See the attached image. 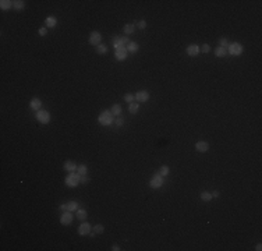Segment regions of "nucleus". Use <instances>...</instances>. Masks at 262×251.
Listing matches in <instances>:
<instances>
[{
	"instance_id": "obj_1",
	"label": "nucleus",
	"mask_w": 262,
	"mask_h": 251,
	"mask_svg": "<svg viewBox=\"0 0 262 251\" xmlns=\"http://www.w3.org/2000/svg\"><path fill=\"white\" fill-rule=\"evenodd\" d=\"M80 174L78 173H75V172H71V173H68V176L66 177V186H68V187H75V186H78L80 184Z\"/></svg>"
},
{
	"instance_id": "obj_2",
	"label": "nucleus",
	"mask_w": 262,
	"mask_h": 251,
	"mask_svg": "<svg viewBox=\"0 0 262 251\" xmlns=\"http://www.w3.org/2000/svg\"><path fill=\"white\" fill-rule=\"evenodd\" d=\"M99 123L102 126H110L113 123V115H112V112H109V110H103L102 113H100L99 116Z\"/></svg>"
},
{
	"instance_id": "obj_3",
	"label": "nucleus",
	"mask_w": 262,
	"mask_h": 251,
	"mask_svg": "<svg viewBox=\"0 0 262 251\" xmlns=\"http://www.w3.org/2000/svg\"><path fill=\"white\" fill-rule=\"evenodd\" d=\"M36 120H38L39 123H42V124H47V123L50 121V115H49V112H46V110H38V112H36Z\"/></svg>"
},
{
	"instance_id": "obj_4",
	"label": "nucleus",
	"mask_w": 262,
	"mask_h": 251,
	"mask_svg": "<svg viewBox=\"0 0 262 251\" xmlns=\"http://www.w3.org/2000/svg\"><path fill=\"white\" fill-rule=\"evenodd\" d=\"M162 184H163V176H160L159 173L154 174V176H152V179H151V181H149V186H151L152 188L162 187Z\"/></svg>"
},
{
	"instance_id": "obj_5",
	"label": "nucleus",
	"mask_w": 262,
	"mask_h": 251,
	"mask_svg": "<svg viewBox=\"0 0 262 251\" xmlns=\"http://www.w3.org/2000/svg\"><path fill=\"white\" fill-rule=\"evenodd\" d=\"M229 52H230V54L240 56V54L243 53V46L240 45V43H237V42H234V43H230V45H229Z\"/></svg>"
},
{
	"instance_id": "obj_6",
	"label": "nucleus",
	"mask_w": 262,
	"mask_h": 251,
	"mask_svg": "<svg viewBox=\"0 0 262 251\" xmlns=\"http://www.w3.org/2000/svg\"><path fill=\"white\" fill-rule=\"evenodd\" d=\"M100 41H102V36L98 31H93L91 32L89 35V43L91 45H95V46H99L100 45Z\"/></svg>"
},
{
	"instance_id": "obj_7",
	"label": "nucleus",
	"mask_w": 262,
	"mask_h": 251,
	"mask_svg": "<svg viewBox=\"0 0 262 251\" xmlns=\"http://www.w3.org/2000/svg\"><path fill=\"white\" fill-rule=\"evenodd\" d=\"M135 99H137V102H139V103L146 102V100L149 99V94H148L146 91H139V92H137Z\"/></svg>"
},
{
	"instance_id": "obj_8",
	"label": "nucleus",
	"mask_w": 262,
	"mask_h": 251,
	"mask_svg": "<svg viewBox=\"0 0 262 251\" xmlns=\"http://www.w3.org/2000/svg\"><path fill=\"white\" fill-rule=\"evenodd\" d=\"M60 222H62V225H70L72 222V215L70 211H66L63 215H62V218H60Z\"/></svg>"
},
{
	"instance_id": "obj_9",
	"label": "nucleus",
	"mask_w": 262,
	"mask_h": 251,
	"mask_svg": "<svg viewBox=\"0 0 262 251\" xmlns=\"http://www.w3.org/2000/svg\"><path fill=\"white\" fill-rule=\"evenodd\" d=\"M195 149L198 152H206L209 149V144L206 141H198V142L195 144Z\"/></svg>"
},
{
	"instance_id": "obj_10",
	"label": "nucleus",
	"mask_w": 262,
	"mask_h": 251,
	"mask_svg": "<svg viewBox=\"0 0 262 251\" xmlns=\"http://www.w3.org/2000/svg\"><path fill=\"white\" fill-rule=\"evenodd\" d=\"M91 232V225L87 222V223H82L80 225V227H78V234H81V236H87V234H89Z\"/></svg>"
},
{
	"instance_id": "obj_11",
	"label": "nucleus",
	"mask_w": 262,
	"mask_h": 251,
	"mask_svg": "<svg viewBox=\"0 0 262 251\" xmlns=\"http://www.w3.org/2000/svg\"><path fill=\"white\" fill-rule=\"evenodd\" d=\"M199 52H201V49H199L198 45H190L187 47V54L188 56H197Z\"/></svg>"
},
{
	"instance_id": "obj_12",
	"label": "nucleus",
	"mask_w": 262,
	"mask_h": 251,
	"mask_svg": "<svg viewBox=\"0 0 262 251\" xmlns=\"http://www.w3.org/2000/svg\"><path fill=\"white\" fill-rule=\"evenodd\" d=\"M31 109H35V110H41V108H42V100L39 98H34L31 99Z\"/></svg>"
},
{
	"instance_id": "obj_13",
	"label": "nucleus",
	"mask_w": 262,
	"mask_h": 251,
	"mask_svg": "<svg viewBox=\"0 0 262 251\" xmlns=\"http://www.w3.org/2000/svg\"><path fill=\"white\" fill-rule=\"evenodd\" d=\"M77 165L74 163V162H71V161H67L66 163H64V170H67L68 173H71V172H75L77 170Z\"/></svg>"
},
{
	"instance_id": "obj_14",
	"label": "nucleus",
	"mask_w": 262,
	"mask_h": 251,
	"mask_svg": "<svg viewBox=\"0 0 262 251\" xmlns=\"http://www.w3.org/2000/svg\"><path fill=\"white\" fill-rule=\"evenodd\" d=\"M113 47H114L116 50H121V49H126V46L121 43V41H120V38H118V36H114V38H113Z\"/></svg>"
},
{
	"instance_id": "obj_15",
	"label": "nucleus",
	"mask_w": 262,
	"mask_h": 251,
	"mask_svg": "<svg viewBox=\"0 0 262 251\" xmlns=\"http://www.w3.org/2000/svg\"><path fill=\"white\" fill-rule=\"evenodd\" d=\"M126 57H127V49L116 50V59H117V60L123 62V60H126Z\"/></svg>"
},
{
	"instance_id": "obj_16",
	"label": "nucleus",
	"mask_w": 262,
	"mask_h": 251,
	"mask_svg": "<svg viewBox=\"0 0 262 251\" xmlns=\"http://www.w3.org/2000/svg\"><path fill=\"white\" fill-rule=\"evenodd\" d=\"M45 24H46V27L54 28V27H56V24H57V20H56L54 17H47L45 20Z\"/></svg>"
},
{
	"instance_id": "obj_17",
	"label": "nucleus",
	"mask_w": 262,
	"mask_h": 251,
	"mask_svg": "<svg viewBox=\"0 0 262 251\" xmlns=\"http://www.w3.org/2000/svg\"><path fill=\"white\" fill-rule=\"evenodd\" d=\"M126 49H127V52L135 53L137 50H138V43H135V42H130V43L126 46Z\"/></svg>"
},
{
	"instance_id": "obj_18",
	"label": "nucleus",
	"mask_w": 262,
	"mask_h": 251,
	"mask_svg": "<svg viewBox=\"0 0 262 251\" xmlns=\"http://www.w3.org/2000/svg\"><path fill=\"white\" fill-rule=\"evenodd\" d=\"M215 54H216L217 57H225V56L227 54V49H225V47H220V46H219V47H216V49H215Z\"/></svg>"
},
{
	"instance_id": "obj_19",
	"label": "nucleus",
	"mask_w": 262,
	"mask_h": 251,
	"mask_svg": "<svg viewBox=\"0 0 262 251\" xmlns=\"http://www.w3.org/2000/svg\"><path fill=\"white\" fill-rule=\"evenodd\" d=\"M134 31H135L134 24H127V25H124V34H126V35H131V34H134Z\"/></svg>"
},
{
	"instance_id": "obj_20",
	"label": "nucleus",
	"mask_w": 262,
	"mask_h": 251,
	"mask_svg": "<svg viewBox=\"0 0 262 251\" xmlns=\"http://www.w3.org/2000/svg\"><path fill=\"white\" fill-rule=\"evenodd\" d=\"M138 109H139V105H138V103H134V102H131V103L128 105V112H130L131 115H135L137 112H138Z\"/></svg>"
},
{
	"instance_id": "obj_21",
	"label": "nucleus",
	"mask_w": 262,
	"mask_h": 251,
	"mask_svg": "<svg viewBox=\"0 0 262 251\" xmlns=\"http://www.w3.org/2000/svg\"><path fill=\"white\" fill-rule=\"evenodd\" d=\"M66 205H67V211H70V212H74V211L78 209V204H77L75 201H70V202H67Z\"/></svg>"
},
{
	"instance_id": "obj_22",
	"label": "nucleus",
	"mask_w": 262,
	"mask_h": 251,
	"mask_svg": "<svg viewBox=\"0 0 262 251\" xmlns=\"http://www.w3.org/2000/svg\"><path fill=\"white\" fill-rule=\"evenodd\" d=\"M0 7H1V10H9L10 7H13V1H10V0H1L0 1Z\"/></svg>"
},
{
	"instance_id": "obj_23",
	"label": "nucleus",
	"mask_w": 262,
	"mask_h": 251,
	"mask_svg": "<svg viewBox=\"0 0 262 251\" xmlns=\"http://www.w3.org/2000/svg\"><path fill=\"white\" fill-rule=\"evenodd\" d=\"M24 6H25V3L22 1V0H16V1H13V7L16 10H22L24 9Z\"/></svg>"
},
{
	"instance_id": "obj_24",
	"label": "nucleus",
	"mask_w": 262,
	"mask_h": 251,
	"mask_svg": "<svg viewBox=\"0 0 262 251\" xmlns=\"http://www.w3.org/2000/svg\"><path fill=\"white\" fill-rule=\"evenodd\" d=\"M112 115L113 116H120L121 115V106H118V105H113V108H112Z\"/></svg>"
},
{
	"instance_id": "obj_25",
	"label": "nucleus",
	"mask_w": 262,
	"mask_h": 251,
	"mask_svg": "<svg viewBox=\"0 0 262 251\" xmlns=\"http://www.w3.org/2000/svg\"><path fill=\"white\" fill-rule=\"evenodd\" d=\"M87 211L85 209H77V218L80 219V220H84V219H87Z\"/></svg>"
},
{
	"instance_id": "obj_26",
	"label": "nucleus",
	"mask_w": 262,
	"mask_h": 251,
	"mask_svg": "<svg viewBox=\"0 0 262 251\" xmlns=\"http://www.w3.org/2000/svg\"><path fill=\"white\" fill-rule=\"evenodd\" d=\"M201 199L202 201H211L212 199V194L209 191H202L201 193Z\"/></svg>"
},
{
	"instance_id": "obj_27",
	"label": "nucleus",
	"mask_w": 262,
	"mask_h": 251,
	"mask_svg": "<svg viewBox=\"0 0 262 251\" xmlns=\"http://www.w3.org/2000/svg\"><path fill=\"white\" fill-rule=\"evenodd\" d=\"M87 172H88V169H87V166H85V165H80V166L77 168V173H78L80 176H85V174H87Z\"/></svg>"
},
{
	"instance_id": "obj_28",
	"label": "nucleus",
	"mask_w": 262,
	"mask_h": 251,
	"mask_svg": "<svg viewBox=\"0 0 262 251\" xmlns=\"http://www.w3.org/2000/svg\"><path fill=\"white\" fill-rule=\"evenodd\" d=\"M229 45H230V42H229V39H226V38H223V39L219 41V46L220 47H225L226 49V47H229Z\"/></svg>"
},
{
	"instance_id": "obj_29",
	"label": "nucleus",
	"mask_w": 262,
	"mask_h": 251,
	"mask_svg": "<svg viewBox=\"0 0 262 251\" xmlns=\"http://www.w3.org/2000/svg\"><path fill=\"white\" fill-rule=\"evenodd\" d=\"M96 52H98L99 54H105L106 52H108V47H106L105 45H99L98 47H96Z\"/></svg>"
},
{
	"instance_id": "obj_30",
	"label": "nucleus",
	"mask_w": 262,
	"mask_h": 251,
	"mask_svg": "<svg viewBox=\"0 0 262 251\" xmlns=\"http://www.w3.org/2000/svg\"><path fill=\"white\" fill-rule=\"evenodd\" d=\"M134 99H135V96H134V95H131V94H127V95H124V100H126V102H128V103L134 102Z\"/></svg>"
},
{
	"instance_id": "obj_31",
	"label": "nucleus",
	"mask_w": 262,
	"mask_h": 251,
	"mask_svg": "<svg viewBox=\"0 0 262 251\" xmlns=\"http://www.w3.org/2000/svg\"><path fill=\"white\" fill-rule=\"evenodd\" d=\"M159 174H160V176H167V174H169V168H167V166H162Z\"/></svg>"
},
{
	"instance_id": "obj_32",
	"label": "nucleus",
	"mask_w": 262,
	"mask_h": 251,
	"mask_svg": "<svg viewBox=\"0 0 262 251\" xmlns=\"http://www.w3.org/2000/svg\"><path fill=\"white\" fill-rule=\"evenodd\" d=\"M103 230H105V229H103L102 225H96V226L93 227V232H95V233H103Z\"/></svg>"
},
{
	"instance_id": "obj_33",
	"label": "nucleus",
	"mask_w": 262,
	"mask_h": 251,
	"mask_svg": "<svg viewBox=\"0 0 262 251\" xmlns=\"http://www.w3.org/2000/svg\"><path fill=\"white\" fill-rule=\"evenodd\" d=\"M80 183H82V184H87V183H89L88 176H87V174H85V176H81V177H80Z\"/></svg>"
},
{
	"instance_id": "obj_34",
	"label": "nucleus",
	"mask_w": 262,
	"mask_h": 251,
	"mask_svg": "<svg viewBox=\"0 0 262 251\" xmlns=\"http://www.w3.org/2000/svg\"><path fill=\"white\" fill-rule=\"evenodd\" d=\"M199 49H201V52H204V53H208V52H209V49H211V47H209V45H206V43H205V45H202V46H201Z\"/></svg>"
},
{
	"instance_id": "obj_35",
	"label": "nucleus",
	"mask_w": 262,
	"mask_h": 251,
	"mask_svg": "<svg viewBox=\"0 0 262 251\" xmlns=\"http://www.w3.org/2000/svg\"><path fill=\"white\" fill-rule=\"evenodd\" d=\"M114 121H116V124H117L118 127H121V126L124 124V119H121V117H117Z\"/></svg>"
},
{
	"instance_id": "obj_36",
	"label": "nucleus",
	"mask_w": 262,
	"mask_h": 251,
	"mask_svg": "<svg viewBox=\"0 0 262 251\" xmlns=\"http://www.w3.org/2000/svg\"><path fill=\"white\" fill-rule=\"evenodd\" d=\"M120 41H121V43H123L124 46H127L128 43H130V41H128V38H127V36H123V38H120Z\"/></svg>"
},
{
	"instance_id": "obj_37",
	"label": "nucleus",
	"mask_w": 262,
	"mask_h": 251,
	"mask_svg": "<svg viewBox=\"0 0 262 251\" xmlns=\"http://www.w3.org/2000/svg\"><path fill=\"white\" fill-rule=\"evenodd\" d=\"M38 32H39V35H41V36H45L46 34H47V29H46V28H39V31H38Z\"/></svg>"
},
{
	"instance_id": "obj_38",
	"label": "nucleus",
	"mask_w": 262,
	"mask_h": 251,
	"mask_svg": "<svg viewBox=\"0 0 262 251\" xmlns=\"http://www.w3.org/2000/svg\"><path fill=\"white\" fill-rule=\"evenodd\" d=\"M146 27V21H144V20H141L139 22H138V28H141V29H144V28Z\"/></svg>"
},
{
	"instance_id": "obj_39",
	"label": "nucleus",
	"mask_w": 262,
	"mask_h": 251,
	"mask_svg": "<svg viewBox=\"0 0 262 251\" xmlns=\"http://www.w3.org/2000/svg\"><path fill=\"white\" fill-rule=\"evenodd\" d=\"M112 250H113V251H118V250H120V247H118L117 244H114V246L112 247Z\"/></svg>"
},
{
	"instance_id": "obj_40",
	"label": "nucleus",
	"mask_w": 262,
	"mask_h": 251,
	"mask_svg": "<svg viewBox=\"0 0 262 251\" xmlns=\"http://www.w3.org/2000/svg\"><path fill=\"white\" fill-rule=\"evenodd\" d=\"M255 250H257V251H261V250H262V246H261V244H257Z\"/></svg>"
},
{
	"instance_id": "obj_41",
	"label": "nucleus",
	"mask_w": 262,
	"mask_h": 251,
	"mask_svg": "<svg viewBox=\"0 0 262 251\" xmlns=\"http://www.w3.org/2000/svg\"><path fill=\"white\" fill-rule=\"evenodd\" d=\"M212 197H219V191H213L212 193Z\"/></svg>"
},
{
	"instance_id": "obj_42",
	"label": "nucleus",
	"mask_w": 262,
	"mask_h": 251,
	"mask_svg": "<svg viewBox=\"0 0 262 251\" xmlns=\"http://www.w3.org/2000/svg\"><path fill=\"white\" fill-rule=\"evenodd\" d=\"M60 209H62V211H64V209H66V211H67V205H66V204L60 205Z\"/></svg>"
}]
</instances>
